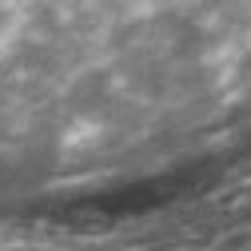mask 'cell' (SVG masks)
<instances>
[{
	"label": "cell",
	"mask_w": 251,
	"mask_h": 251,
	"mask_svg": "<svg viewBox=\"0 0 251 251\" xmlns=\"http://www.w3.org/2000/svg\"><path fill=\"white\" fill-rule=\"evenodd\" d=\"M160 0H0V32H36V28L80 24L112 12H128Z\"/></svg>",
	"instance_id": "obj_1"
}]
</instances>
